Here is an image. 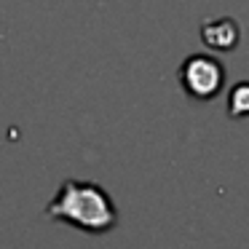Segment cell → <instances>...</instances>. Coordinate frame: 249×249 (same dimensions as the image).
<instances>
[{
  "label": "cell",
  "mask_w": 249,
  "mask_h": 249,
  "mask_svg": "<svg viewBox=\"0 0 249 249\" xmlns=\"http://www.w3.org/2000/svg\"><path fill=\"white\" fill-rule=\"evenodd\" d=\"M46 217L91 236H105L118 225V209L107 190L86 179H65L51 204L46 206Z\"/></svg>",
  "instance_id": "cell-1"
},
{
  "label": "cell",
  "mask_w": 249,
  "mask_h": 249,
  "mask_svg": "<svg viewBox=\"0 0 249 249\" xmlns=\"http://www.w3.org/2000/svg\"><path fill=\"white\" fill-rule=\"evenodd\" d=\"M179 81L193 99H212L225 83V67L209 54H193L182 62Z\"/></svg>",
  "instance_id": "cell-2"
},
{
  "label": "cell",
  "mask_w": 249,
  "mask_h": 249,
  "mask_svg": "<svg viewBox=\"0 0 249 249\" xmlns=\"http://www.w3.org/2000/svg\"><path fill=\"white\" fill-rule=\"evenodd\" d=\"M201 38H204V43L214 51H233L238 43V24L228 17L214 19V22H204Z\"/></svg>",
  "instance_id": "cell-3"
},
{
  "label": "cell",
  "mask_w": 249,
  "mask_h": 249,
  "mask_svg": "<svg viewBox=\"0 0 249 249\" xmlns=\"http://www.w3.org/2000/svg\"><path fill=\"white\" fill-rule=\"evenodd\" d=\"M228 113H231V118H247L249 115V81H241L231 89Z\"/></svg>",
  "instance_id": "cell-4"
}]
</instances>
